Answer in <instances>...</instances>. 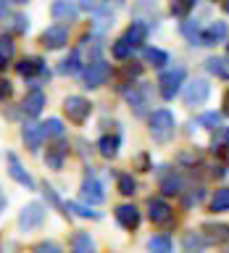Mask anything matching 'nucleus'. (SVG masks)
<instances>
[{"label":"nucleus","instance_id":"nucleus-1","mask_svg":"<svg viewBox=\"0 0 229 253\" xmlns=\"http://www.w3.org/2000/svg\"><path fill=\"white\" fill-rule=\"evenodd\" d=\"M148 132H150V137H153L155 142L166 145V142H171L174 134H177V119H174V114H171L169 108L150 111V116H148Z\"/></svg>","mask_w":229,"mask_h":253},{"label":"nucleus","instance_id":"nucleus-2","mask_svg":"<svg viewBox=\"0 0 229 253\" xmlns=\"http://www.w3.org/2000/svg\"><path fill=\"white\" fill-rule=\"evenodd\" d=\"M16 71H19V77L27 79L32 90H39V84H42L45 79H50V71L45 69V61L39 58V55H24V58L16 63Z\"/></svg>","mask_w":229,"mask_h":253},{"label":"nucleus","instance_id":"nucleus-3","mask_svg":"<svg viewBox=\"0 0 229 253\" xmlns=\"http://www.w3.org/2000/svg\"><path fill=\"white\" fill-rule=\"evenodd\" d=\"M187 79V69L185 66H171V69H163L161 77H158V90H161V98L163 100H174L182 90V84H185Z\"/></svg>","mask_w":229,"mask_h":253},{"label":"nucleus","instance_id":"nucleus-4","mask_svg":"<svg viewBox=\"0 0 229 253\" xmlns=\"http://www.w3.org/2000/svg\"><path fill=\"white\" fill-rule=\"evenodd\" d=\"M45 216H47L45 203L32 201V203H27V206L19 211V229H21V232H35V229L42 227Z\"/></svg>","mask_w":229,"mask_h":253},{"label":"nucleus","instance_id":"nucleus-5","mask_svg":"<svg viewBox=\"0 0 229 253\" xmlns=\"http://www.w3.org/2000/svg\"><path fill=\"white\" fill-rule=\"evenodd\" d=\"M79 198L84 201V206H100L103 201H106V190H103V182L95 177L92 169H87L84 179H82V187H79Z\"/></svg>","mask_w":229,"mask_h":253},{"label":"nucleus","instance_id":"nucleus-6","mask_svg":"<svg viewBox=\"0 0 229 253\" xmlns=\"http://www.w3.org/2000/svg\"><path fill=\"white\" fill-rule=\"evenodd\" d=\"M108 77H111V66H108V61H92L90 66H84L82 69V87L84 90H98V87H103L108 82Z\"/></svg>","mask_w":229,"mask_h":253},{"label":"nucleus","instance_id":"nucleus-7","mask_svg":"<svg viewBox=\"0 0 229 253\" xmlns=\"http://www.w3.org/2000/svg\"><path fill=\"white\" fill-rule=\"evenodd\" d=\"M63 114L69 116V122L84 124L92 114V103L87 100L84 95H69V98L63 100Z\"/></svg>","mask_w":229,"mask_h":253},{"label":"nucleus","instance_id":"nucleus-8","mask_svg":"<svg viewBox=\"0 0 229 253\" xmlns=\"http://www.w3.org/2000/svg\"><path fill=\"white\" fill-rule=\"evenodd\" d=\"M124 98L129 103L132 114L134 116H145L150 108V87L148 84H132L124 90Z\"/></svg>","mask_w":229,"mask_h":253},{"label":"nucleus","instance_id":"nucleus-9","mask_svg":"<svg viewBox=\"0 0 229 253\" xmlns=\"http://www.w3.org/2000/svg\"><path fill=\"white\" fill-rule=\"evenodd\" d=\"M208 95H211L208 79L197 77V79H192L190 84H185V92H182V98H185V106L197 108V106H203V103L208 100Z\"/></svg>","mask_w":229,"mask_h":253},{"label":"nucleus","instance_id":"nucleus-10","mask_svg":"<svg viewBox=\"0 0 229 253\" xmlns=\"http://www.w3.org/2000/svg\"><path fill=\"white\" fill-rule=\"evenodd\" d=\"M205 245H227L229 243V224L227 221H203L200 232Z\"/></svg>","mask_w":229,"mask_h":253},{"label":"nucleus","instance_id":"nucleus-11","mask_svg":"<svg viewBox=\"0 0 229 253\" xmlns=\"http://www.w3.org/2000/svg\"><path fill=\"white\" fill-rule=\"evenodd\" d=\"M148 219L158 227H166L174 221V209L163 201V198H150L148 201Z\"/></svg>","mask_w":229,"mask_h":253},{"label":"nucleus","instance_id":"nucleus-12","mask_svg":"<svg viewBox=\"0 0 229 253\" xmlns=\"http://www.w3.org/2000/svg\"><path fill=\"white\" fill-rule=\"evenodd\" d=\"M114 216H116V221H118V227L126 229V232H134V229L140 227V221H142V213H140V209H137L134 203H121V206H116Z\"/></svg>","mask_w":229,"mask_h":253},{"label":"nucleus","instance_id":"nucleus-13","mask_svg":"<svg viewBox=\"0 0 229 253\" xmlns=\"http://www.w3.org/2000/svg\"><path fill=\"white\" fill-rule=\"evenodd\" d=\"M66 42H69V29L61 27V24H53V27L42 29V35H39V45L45 50H61Z\"/></svg>","mask_w":229,"mask_h":253},{"label":"nucleus","instance_id":"nucleus-14","mask_svg":"<svg viewBox=\"0 0 229 253\" xmlns=\"http://www.w3.org/2000/svg\"><path fill=\"white\" fill-rule=\"evenodd\" d=\"M5 164H8V174H11L13 182H19V185L27 187V190L37 187V182L32 179V174L27 169H24V164L19 161V156H16V153H5Z\"/></svg>","mask_w":229,"mask_h":253},{"label":"nucleus","instance_id":"nucleus-15","mask_svg":"<svg viewBox=\"0 0 229 253\" xmlns=\"http://www.w3.org/2000/svg\"><path fill=\"white\" fill-rule=\"evenodd\" d=\"M132 16H134V21H140L142 27L150 32V27H155V21H158L155 0H137V3L132 5Z\"/></svg>","mask_w":229,"mask_h":253},{"label":"nucleus","instance_id":"nucleus-16","mask_svg":"<svg viewBox=\"0 0 229 253\" xmlns=\"http://www.w3.org/2000/svg\"><path fill=\"white\" fill-rule=\"evenodd\" d=\"M50 16L55 21H61V27H66V24L79 19V5L74 3V0H55V3L50 5Z\"/></svg>","mask_w":229,"mask_h":253},{"label":"nucleus","instance_id":"nucleus-17","mask_svg":"<svg viewBox=\"0 0 229 253\" xmlns=\"http://www.w3.org/2000/svg\"><path fill=\"white\" fill-rule=\"evenodd\" d=\"M163 169H166V171H161V179H158V187H161V193H163L166 198L182 195V193H185V182H182L179 171L169 169V166H163Z\"/></svg>","mask_w":229,"mask_h":253},{"label":"nucleus","instance_id":"nucleus-18","mask_svg":"<svg viewBox=\"0 0 229 253\" xmlns=\"http://www.w3.org/2000/svg\"><path fill=\"white\" fill-rule=\"evenodd\" d=\"M19 108H21V114L27 119H37L39 114H42V108H45V92L42 90H29L27 95H24Z\"/></svg>","mask_w":229,"mask_h":253},{"label":"nucleus","instance_id":"nucleus-19","mask_svg":"<svg viewBox=\"0 0 229 253\" xmlns=\"http://www.w3.org/2000/svg\"><path fill=\"white\" fill-rule=\"evenodd\" d=\"M66 156H69V142L66 140H55L50 148H47V153H45V164H47V169H53V171H61L63 169V161H66Z\"/></svg>","mask_w":229,"mask_h":253},{"label":"nucleus","instance_id":"nucleus-20","mask_svg":"<svg viewBox=\"0 0 229 253\" xmlns=\"http://www.w3.org/2000/svg\"><path fill=\"white\" fill-rule=\"evenodd\" d=\"M229 35V29H227V21H211L208 27H203L200 32V42L197 45H219V42H224Z\"/></svg>","mask_w":229,"mask_h":253},{"label":"nucleus","instance_id":"nucleus-21","mask_svg":"<svg viewBox=\"0 0 229 253\" xmlns=\"http://www.w3.org/2000/svg\"><path fill=\"white\" fill-rule=\"evenodd\" d=\"M124 42L132 47V50H137V47H145V40H148V29L142 27L140 21H132L129 27H126V32H124Z\"/></svg>","mask_w":229,"mask_h":253},{"label":"nucleus","instance_id":"nucleus-22","mask_svg":"<svg viewBox=\"0 0 229 253\" xmlns=\"http://www.w3.org/2000/svg\"><path fill=\"white\" fill-rule=\"evenodd\" d=\"M82 69H84V63H82V53H79V47H74L66 58L61 61V66H58V74L63 77H76V74H82Z\"/></svg>","mask_w":229,"mask_h":253},{"label":"nucleus","instance_id":"nucleus-23","mask_svg":"<svg viewBox=\"0 0 229 253\" xmlns=\"http://www.w3.org/2000/svg\"><path fill=\"white\" fill-rule=\"evenodd\" d=\"M71 253H98V243H95V237L90 232L79 229L71 237Z\"/></svg>","mask_w":229,"mask_h":253},{"label":"nucleus","instance_id":"nucleus-24","mask_svg":"<svg viewBox=\"0 0 229 253\" xmlns=\"http://www.w3.org/2000/svg\"><path fill=\"white\" fill-rule=\"evenodd\" d=\"M118 148H121V137L114 132V134H103V137L98 140V153L103 156V158H116L118 156Z\"/></svg>","mask_w":229,"mask_h":253},{"label":"nucleus","instance_id":"nucleus-25","mask_svg":"<svg viewBox=\"0 0 229 253\" xmlns=\"http://www.w3.org/2000/svg\"><path fill=\"white\" fill-rule=\"evenodd\" d=\"M37 126H39V137H42V140H61L63 132H66L63 122H61V119H55V116H50L47 122L37 124Z\"/></svg>","mask_w":229,"mask_h":253},{"label":"nucleus","instance_id":"nucleus-26","mask_svg":"<svg viewBox=\"0 0 229 253\" xmlns=\"http://www.w3.org/2000/svg\"><path fill=\"white\" fill-rule=\"evenodd\" d=\"M21 140H24V145L29 148V153H37L39 148H42V137H39V126L37 124H32L27 122L21 126Z\"/></svg>","mask_w":229,"mask_h":253},{"label":"nucleus","instance_id":"nucleus-27","mask_svg":"<svg viewBox=\"0 0 229 253\" xmlns=\"http://www.w3.org/2000/svg\"><path fill=\"white\" fill-rule=\"evenodd\" d=\"M205 71L229 82V55H211V58L205 61Z\"/></svg>","mask_w":229,"mask_h":253},{"label":"nucleus","instance_id":"nucleus-28","mask_svg":"<svg viewBox=\"0 0 229 253\" xmlns=\"http://www.w3.org/2000/svg\"><path fill=\"white\" fill-rule=\"evenodd\" d=\"M13 55H16L13 35H0V71H5V66L13 61Z\"/></svg>","mask_w":229,"mask_h":253},{"label":"nucleus","instance_id":"nucleus-29","mask_svg":"<svg viewBox=\"0 0 229 253\" xmlns=\"http://www.w3.org/2000/svg\"><path fill=\"white\" fill-rule=\"evenodd\" d=\"M145 248H148V253H174V243H171L169 235L161 232V235H153V237H150Z\"/></svg>","mask_w":229,"mask_h":253},{"label":"nucleus","instance_id":"nucleus-30","mask_svg":"<svg viewBox=\"0 0 229 253\" xmlns=\"http://www.w3.org/2000/svg\"><path fill=\"white\" fill-rule=\"evenodd\" d=\"M66 206V216H79V219H100V213L98 211H92L90 206H84V203H76V201H69V203H63Z\"/></svg>","mask_w":229,"mask_h":253},{"label":"nucleus","instance_id":"nucleus-31","mask_svg":"<svg viewBox=\"0 0 229 253\" xmlns=\"http://www.w3.org/2000/svg\"><path fill=\"white\" fill-rule=\"evenodd\" d=\"M142 58H145V63H150V66L163 69L166 63H169V53L161 50V47H142Z\"/></svg>","mask_w":229,"mask_h":253},{"label":"nucleus","instance_id":"nucleus-32","mask_svg":"<svg viewBox=\"0 0 229 253\" xmlns=\"http://www.w3.org/2000/svg\"><path fill=\"white\" fill-rule=\"evenodd\" d=\"M182 253H205V243L195 229L185 232V237H182Z\"/></svg>","mask_w":229,"mask_h":253},{"label":"nucleus","instance_id":"nucleus-33","mask_svg":"<svg viewBox=\"0 0 229 253\" xmlns=\"http://www.w3.org/2000/svg\"><path fill=\"white\" fill-rule=\"evenodd\" d=\"M208 209H211L213 213H227V211H229V187H219L216 193L211 195Z\"/></svg>","mask_w":229,"mask_h":253},{"label":"nucleus","instance_id":"nucleus-34","mask_svg":"<svg viewBox=\"0 0 229 253\" xmlns=\"http://www.w3.org/2000/svg\"><path fill=\"white\" fill-rule=\"evenodd\" d=\"M182 35H185V40L187 42H192V45H197L200 42V32H203V24L197 21V19H185L182 21Z\"/></svg>","mask_w":229,"mask_h":253},{"label":"nucleus","instance_id":"nucleus-35","mask_svg":"<svg viewBox=\"0 0 229 253\" xmlns=\"http://www.w3.org/2000/svg\"><path fill=\"white\" fill-rule=\"evenodd\" d=\"M197 0H171L169 3V11L171 16H177V19H190V11L195 8Z\"/></svg>","mask_w":229,"mask_h":253},{"label":"nucleus","instance_id":"nucleus-36","mask_svg":"<svg viewBox=\"0 0 229 253\" xmlns=\"http://www.w3.org/2000/svg\"><path fill=\"white\" fill-rule=\"evenodd\" d=\"M116 185H118V193H121L124 198H132L134 193H137V179H134L132 174H118Z\"/></svg>","mask_w":229,"mask_h":253},{"label":"nucleus","instance_id":"nucleus-37","mask_svg":"<svg viewBox=\"0 0 229 253\" xmlns=\"http://www.w3.org/2000/svg\"><path fill=\"white\" fill-rule=\"evenodd\" d=\"M142 74V66H140V63H124V66H121V74H118V79H121V84L124 87H129L132 84V79H137Z\"/></svg>","mask_w":229,"mask_h":253},{"label":"nucleus","instance_id":"nucleus-38","mask_svg":"<svg viewBox=\"0 0 229 253\" xmlns=\"http://www.w3.org/2000/svg\"><path fill=\"white\" fill-rule=\"evenodd\" d=\"M200 126L208 132H219L221 129V114H216V111H211V114H203L200 116Z\"/></svg>","mask_w":229,"mask_h":253},{"label":"nucleus","instance_id":"nucleus-39","mask_svg":"<svg viewBox=\"0 0 229 253\" xmlns=\"http://www.w3.org/2000/svg\"><path fill=\"white\" fill-rule=\"evenodd\" d=\"M182 198H185V209H192V206L203 203L205 190L203 187H192V190H187V193H182Z\"/></svg>","mask_w":229,"mask_h":253},{"label":"nucleus","instance_id":"nucleus-40","mask_svg":"<svg viewBox=\"0 0 229 253\" xmlns=\"http://www.w3.org/2000/svg\"><path fill=\"white\" fill-rule=\"evenodd\" d=\"M111 55H114L116 61H126L132 55V47L124 42V40H116L114 45H111Z\"/></svg>","mask_w":229,"mask_h":253},{"label":"nucleus","instance_id":"nucleus-41","mask_svg":"<svg viewBox=\"0 0 229 253\" xmlns=\"http://www.w3.org/2000/svg\"><path fill=\"white\" fill-rule=\"evenodd\" d=\"M76 5L82 8V11H87V13H103L106 5H108V0H79Z\"/></svg>","mask_w":229,"mask_h":253},{"label":"nucleus","instance_id":"nucleus-42","mask_svg":"<svg viewBox=\"0 0 229 253\" xmlns=\"http://www.w3.org/2000/svg\"><path fill=\"white\" fill-rule=\"evenodd\" d=\"M11 32H13V35H27V32H29V19H27V16H24V13H13Z\"/></svg>","mask_w":229,"mask_h":253},{"label":"nucleus","instance_id":"nucleus-43","mask_svg":"<svg viewBox=\"0 0 229 253\" xmlns=\"http://www.w3.org/2000/svg\"><path fill=\"white\" fill-rule=\"evenodd\" d=\"M42 193H45V198H47V203L55 206V209H61V211H63V216H66V206H63V201L58 198V193H55V190H53L50 185H47V182L42 185Z\"/></svg>","mask_w":229,"mask_h":253},{"label":"nucleus","instance_id":"nucleus-44","mask_svg":"<svg viewBox=\"0 0 229 253\" xmlns=\"http://www.w3.org/2000/svg\"><path fill=\"white\" fill-rule=\"evenodd\" d=\"M32 253H61V248L53 240H39L32 245Z\"/></svg>","mask_w":229,"mask_h":253},{"label":"nucleus","instance_id":"nucleus-45","mask_svg":"<svg viewBox=\"0 0 229 253\" xmlns=\"http://www.w3.org/2000/svg\"><path fill=\"white\" fill-rule=\"evenodd\" d=\"M11 95H13V84L8 79H0V103H5Z\"/></svg>","mask_w":229,"mask_h":253},{"label":"nucleus","instance_id":"nucleus-46","mask_svg":"<svg viewBox=\"0 0 229 253\" xmlns=\"http://www.w3.org/2000/svg\"><path fill=\"white\" fill-rule=\"evenodd\" d=\"M137 169H140V171H150V169H153V164H150V156H148V153H140V156H137Z\"/></svg>","mask_w":229,"mask_h":253},{"label":"nucleus","instance_id":"nucleus-47","mask_svg":"<svg viewBox=\"0 0 229 253\" xmlns=\"http://www.w3.org/2000/svg\"><path fill=\"white\" fill-rule=\"evenodd\" d=\"M211 177H213V179H221V177H227V166H224V164L213 166V169H211Z\"/></svg>","mask_w":229,"mask_h":253},{"label":"nucleus","instance_id":"nucleus-48","mask_svg":"<svg viewBox=\"0 0 229 253\" xmlns=\"http://www.w3.org/2000/svg\"><path fill=\"white\" fill-rule=\"evenodd\" d=\"M5 206H8V198H5V193H3V187H0V213L5 211Z\"/></svg>","mask_w":229,"mask_h":253},{"label":"nucleus","instance_id":"nucleus-49","mask_svg":"<svg viewBox=\"0 0 229 253\" xmlns=\"http://www.w3.org/2000/svg\"><path fill=\"white\" fill-rule=\"evenodd\" d=\"M8 16V0H0V19Z\"/></svg>","mask_w":229,"mask_h":253},{"label":"nucleus","instance_id":"nucleus-50","mask_svg":"<svg viewBox=\"0 0 229 253\" xmlns=\"http://www.w3.org/2000/svg\"><path fill=\"white\" fill-rule=\"evenodd\" d=\"M224 114L229 116V90L224 92Z\"/></svg>","mask_w":229,"mask_h":253},{"label":"nucleus","instance_id":"nucleus-51","mask_svg":"<svg viewBox=\"0 0 229 253\" xmlns=\"http://www.w3.org/2000/svg\"><path fill=\"white\" fill-rule=\"evenodd\" d=\"M8 3H16V5H27L29 0H8Z\"/></svg>","mask_w":229,"mask_h":253},{"label":"nucleus","instance_id":"nucleus-52","mask_svg":"<svg viewBox=\"0 0 229 253\" xmlns=\"http://www.w3.org/2000/svg\"><path fill=\"white\" fill-rule=\"evenodd\" d=\"M221 8H224V13H229V0H224V3H221Z\"/></svg>","mask_w":229,"mask_h":253},{"label":"nucleus","instance_id":"nucleus-53","mask_svg":"<svg viewBox=\"0 0 229 253\" xmlns=\"http://www.w3.org/2000/svg\"><path fill=\"white\" fill-rule=\"evenodd\" d=\"M0 253H3V237H0Z\"/></svg>","mask_w":229,"mask_h":253},{"label":"nucleus","instance_id":"nucleus-54","mask_svg":"<svg viewBox=\"0 0 229 253\" xmlns=\"http://www.w3.org/2000/svg\"><path fill=\"white\" fill-rule=\"evenodd\" d=\"M221 253H229V248H224V251H221Z\"/></svg>","mask_w":229,"mask_h":253}]
</instances>
